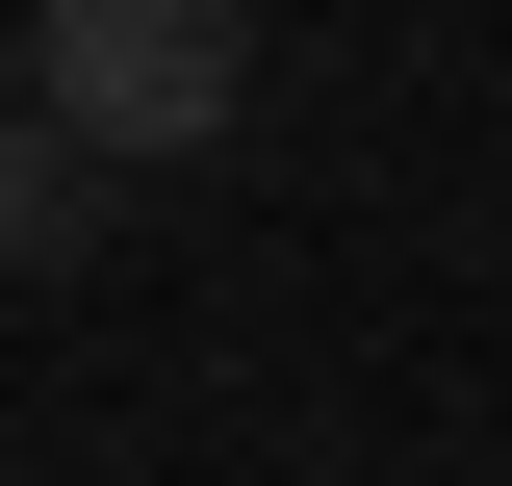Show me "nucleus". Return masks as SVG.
I'll use <instances>...</instances> for the list:
<instances>
[{"label": "nucleus", "mask_w": 512, "mask_h": 486, "mask_svg": "<svg viewBox=\"0 0 512 486\" xmlns=\"http://www.w3.org/2000/svg\"><path fill=\"white\" fill-rule=\"evenodd\" d=\"M0 103H26V26H0Z\"/></svg>", "instance_id": "obj_3"}, {"label": "nucleus", "mask_w": 512, "mask_h": 486, "mask_svg": "<svg viewBox=\"0 0 512 486\" xmlns=\"http://www.w3.org/2000/svg\"><path fill=\"white\" fill-rule=\"evenodd\" d=\"M26 103H52L103 180L231 154L256 128V0H26Z\"/></svg>", "instance_id": "obj_1"}, {"label": "nucleus", "mask_w": 512, "mask_h": 486, "mask_svg": "<svg viewBox=\"0 0 512 486\" xmlns=\"http://www.w3.org/2000/svg\"><path fill=\"white\" fill-rule=\"evenodd\" d=\"M77 256H103V154L52 103H0V282H77Z\"/></svg>", "instance_id": "obj_2"}]
</instances>
